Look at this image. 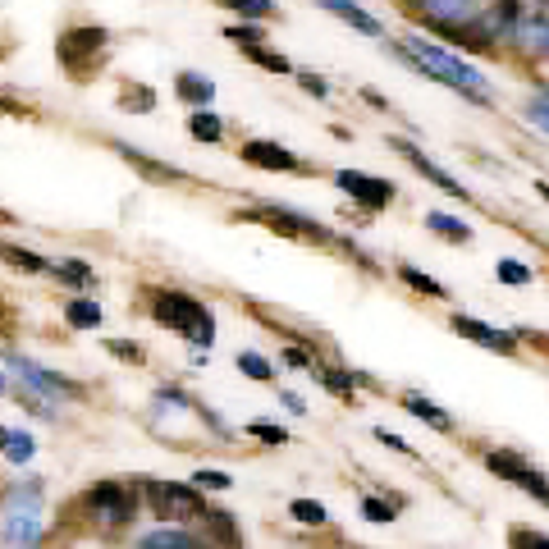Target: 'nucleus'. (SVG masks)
Returning <instances> with one entry per match:
<instances>
[{"mask_svg": "<svg viewBox=\"0 0 549 549\" xmlns=\"http://www.w3.org/2000/svg\"><path fill=\"white\" fill-rule=\"evenodd\" d=\"M417 14L435 33H453L476 23V0H417Z\"/></svg>", "mask_w": 549, "mask_h": 549, "instance_id": "obj_6", "label": "nucleus"}, {"mask_svg": "<svg viewBox=\"0 0 549 549\" xmlns=\"http://www.w3.org/2000/svg\"><path fill=\"white\" fill-rule=\"evenodd\" d=\"M298 522H307V527H325V508L316 504V499H293V508H289Z\"/></svg>", "mask_w": 549, "mask_h": 549, "instance_id": "obj_29", "label": "nucleus"}, {"mask_svg": "<svg viewBox=\"0 0 549 549\" xmlns=\"http://www.w3.org/2000/svg\"><path fill=\"white\" fill-rule=\"evenodd\" d=\"M5 261L10 266H19V270H33V275H42V270H51L37 252H28V248H5Z\"/></svg>", "mask_w": 549, "mask_h": 549, "instance_id": "obj_31", "label": "nucleus"}, {"mask_svg": "<svg viewBox=\"0 0 549 549\" xmlns=\"http://www.w3.org/2000/svg\"><path fill=\"white\" fill-rule=\"evenodd\" d=\"M142 549H202V545L179 527H161V531H151V536H142Z\"/></svg>", "mask_w": 549, "mask_h": 549, "instance_id": "obj_17", "label": "nucleus"}, {"mask_svg": "<svg viewBox=\"0 0 549 549\" xmlns=\"http://www.w3.org/2000/svg\"><path fill=\"white\" fill-rule=\"evenodd\" d=\"M229 10H238L243 19H270L275 14V0H229Z\"/></svg>", "mask_w": 549, "mask_h": 549, "instance_id": "obj_30", "label": "nucleus"}, {"mask_svg": "<svg viewBox=\"0 0 549 549\" xmlns=\"http://www.w3.org/2000/svg\"><path fill=\"white\" fill-rule=\"evenodd\" d=\"M513 37L527 55H549V19L545 14H522V23H517Z\"/></svg>", "mask_w": 549, "mask_h": 549, "instance_id": "obj_13", "label": "nucleus"}, {"mask_svg": "<svg viewBox=\"0 0 549 549\" xmlns=\"http://www.w3.org/2000/svg\"><path fill=\"white\" fill-rule=\"evenodd\" d=\"M334 183L344 188L348 197H357V202L366 206V211H385L389 202H394V183L376 179V174H362V170H339L334 174Z\"/></svg>", "mask_w": 549, "mask_h": 549, "instance_id": "obj_7", "label": "nucleus"}, {"mask_svg": "<svg viewBox=\"0 0 549 549\" xmlns=\"http://www.w3.org/2000/svg\"><path fill=\"white\" fill-rule=\"evenodd\" d=\"M321 10H330L334 19H344V23H353L357 33H366V37H385V28H380V19H371V14L357 5V0H316Z\"/></svg>", "mask_w": 549, "mask_h": 549, "instance_id": "obj_11", "label": "nucleus"}, {"mask_svg": "<svg viewBox=\"0 0 549 549\" xmlns=\"http://www.w3.org/2000/svg\"><path fill=\"white\" fill-rule=\"evenodd\" d=\"M284 362H289V366H298V371H307V366H312V357L302 353V348H289V353H284Z\"/></svg>", "mask_w": 549, "mask_h": 549, "instance_id": "obj_42", "label": "nucleus"}, {"mask_svg": "<svg viewBox=\"0 0 549 549\" xmlns=\"http://www.w3.org/2000/svg\"><path fill=\"white\" fill-rule=\"evenodd\" d=\"M399 275H403V284H408V289H417V293H421V298H449V293H444V284H440V280H431V275H421L417 266H403Z\"/></svg>", "mask_w": 549, "mask_h": 549, "instance_id": "obj_23", "label": "nucleus"}, {"mask_svg": "<svg viewBox=\"0 0 549 549\" xmlns=\"http://www.w3.org/2000/svg\"><path fill=\"white\" fill-rule=\"evenodd\" d=\"M0 115H23V106H10V101H0Z\"/></svg>", "mask_w": 549, "mask_h": 549, "instance_id": "obj_43", "label": "nucleus"}, {"mask_svg": "<svg viewBox=\"0 0 549 549\" xmlns=\"http://www.w3.org/2000/svg\"><path fill=\"white\" fill-rule=\"evenodd\" d=\"M536 193H540V197H545V202H549V183H536Z\"/></svg>", "mask_w": 549, "mask_h": 549, "instance_id": "obj_44", "label": "nucleus"}, {"mask_svg": "<svg viewBox=\"0 0 549 549\" xmlns=\"http://www.w3.org/2000/svg\"><path fill=\"white\" fill-rule=\"evenodd\" d=\"M188 133H193L197 142H211V147L225 138V129H220V119L211 115V110H193V119H188Z\"/></svg>", "mask_w": 549, "mask_h": 549, "instance_id": "obj_20", "label": "nucleus"}, {"mask_svg": "<svg viewBox=\"0 0 549 549\" xmlns=\"http://www.w3.org/2000/svg\"><path fill=\"white\" fill-rule=\"evenodd\" d=\"M389 147L399 151V156H403V161H408V165H412V170H421V174H426V179H431V183H435V188H444V193H449V197H467V188H463V183L453 179V174H444V170H440V165H435V161H431V156H421V151H417V147H412V142L394 138V142H389Z\"/></svg>", "mask_w": 549, "mask_h": 549, "instance_id": "obj_9", "label": "nucleus"}, {"mask_svg": "<svg viewBox=\"0 0 549 549\" xmlns=\"http://www.w3.org/2000/svg\"><path fill=\"white\" fill-rule=\"evenodd\" d=\"M5 458H14V463H28V458H33V435H14L10 431V440H5Z\"/></svg>", "mask_w": 549, "mask_h": 549, "instance_id": "obj_34", "label": "nucleus"}, {"mask_svg": "<svg viewBox=\"0 0 549 549\" xmlns=\"http://www.w3.org/2000/svg\"><path fill=\"white\" fill-rule=\"evenodd\" d=\"M426 225H431L440 238H449V243H467V238H472V229H467L463 220L444 216V211H431V216H426Z\"/></svg>", "mask_w": 549, "mask_h": 549, "instance_id": "obj_21", "label": "nucleus"}, {"mask_svg": "<svg viewBox=\"0 0 549 549\" xmlns=\"http://www.w3.org/2000/svg\"><path fill=\"white\" fill-rule=\"evenodd\" d=\"M453 330L463 334V339H472V344H481V348H495V353H517V334H504V330H495V325H485V321H476V316H463V312H453Z\"/></svg>", "mask_w": 549, "mask_h": 549, "instance_id": "obj_8", "label": "nucleus"}, {"mask_svg": "<svg viewBox=\"0 0 549 549\" xmlns=\"http://www.w3.org/2000/svg\"><path fill=\"white\" fill-rule=\"evenodd\" d=\"M298 83H302V92H312V97H325V92H330V87H325V78H316L312 69H307V74H298Z\"/></svg>", "mask_w": 549, "mask_h": 549, "instance_id": "obj_41", "label": "nucleus"}, {"mask_svg": "<svg viewBox=\"0 0 549 549\" xmlns=\"http://www.w3.org/2000/svg\"><path fill=\"white\" fill-rule=\"evenodd\" d=\"M248 431L257 435V440H266V444H284V440H289V435H284L280 426H266V421H252Z\"/></svg>", "mask_w": 549, "mask_h": 549, "instance_id": "obj_38", "label": "nucleus"}, {"mask_svg": "<svg viewBox=\"0 0 549 549\" xmlns=\"http://www.w3.org/2000/svg\"><path fill=\"white\" fill-rule=\"evenodd\" d=\"M499 280L504 284H531V270L517 266V261H499Z\"/></svg>", "mask_w": 549, "mask_h": 549, "instance_id": "obj_37", "label": "nucleus"}, {"mask_svg": "<svg viewBox=\"0 0 549 549\" xmlns=\"http://www.w3.org/2000/svg\"><path fill=\"white\" fill-rule=\"evenodd\" d=\"M243 161L257 165V170H302L298 156H293L289 147H280V142H261V138L243 147Z\"/></svg>", "mask_w": 549, "mask_h": 549, "instance_id": "obj_10", "label": "nucleus"}, {"mask_svg": "<svg viewBox=\"0 0 549 549\" xmlns=\"http://www.w3.org/2000/svg\"><path fill=\"white\" fill-rule=\"evenodd\" d=\"M399 55H403V60H412L421 74H431L435 83L458 87V92H463V97H472V101H490V87H485V78L476 74L467 60H458L453 51H444V46H431V42H421V37H403Z\"/></svg>", "mask_w": 549, "mask_h": 549, "instance_id": "obj_1", "label": "nucleus"}, {"mask_svg": "<svg viewBox=\"0 0 549 549\" xmlns=\"http://www.w3.org/2000/svg\"><path fill=\"white\" fill-rule=\"evenodd\" d=\"M0 385H5V380H0Z\"/></svg>", "mask_w": 549, "mask_h": 549, "instance_id": "obj_47", "label": "nucleus"}, {"mask_svg": "<svg viewBox=\"0 0 549 549\" xmlns=\"http://www.w3.org/2000/svg\"><path fill=\"white\" fill-rule=\"evenodd\" d=\"M321 385L330 389V394H339V399L353 403V380L348 376H339V371H321Z\"/></svg>", "mask_w": 549, "mask_h": 549, "instance_id": "obj_36", "label": "nucleus"}, {"mask_svg": "<svg viewBox=\"0 0 549 549\" xmlns=\"http://www.w3.org/2000/svg\"><path fill=\"white\" fill-rule=\"evenodd\" d=\"M14 366H19L23 376L33 380V385L42 389V394H51V399H60V394H65V399H78V385H69V380H60V376H51V371H42V366L28 362V357H19Z\"/></svg>", "mask_w": 549, "mask_h": 549, "instance_id": "obj_15", "label": "nucleus"}, {"mask_svg": "<svg viewBox=\"0 0 549 549\" xmlns=\"http://www.w3.org/2000/svg\"><path fill=\"white\" fill-rule=\"evenodd\" d=\"M238 371H243L248 380H261V385H266V380H275L270 362H266V357H257V353H238Z\"/></svg>", "mask_w": 549, "mask_h": 549, "instance_id": "obj_26", "label": "nucleus"}, {"mask_svg": "<svg viewBox=\"0 0 549 549\" xmlns=\"http://www.w3.org/2000/svg\"><path fill=\"white\" fill-rule=\"evenodd\" d=\"M225 37L234 46H261L266 33H261V23H234V28H225Z\"/></svg>", "mask_w": 549, "mask_h": 549, "instance_id": "obj_32", "label": "nucleus"}, {"mask_svg": "<svg viewBox=\"0 0 549 549\" xmlns=\"http://www.w3.org/2000/svg\"><path fill=\"white\" fill-rule=\"evenodd\" d=\"M202 527H206V536L216 540L220 549H243L238 522H234V513H225V508H206V513H202Z\"/></svg>", "mask_w": 549, "mask_h": 549, "instance_id": "obj_12", "label": "nucleus"}, {"mask_svg": "<svg viewBox=\"0 0 549 549\" xmlns=\"http://www.w3.org/2000/svg\"><path fill=\"white\" fill-rule=\"evenodd\" d=\"M527 119L536 124V129L549 133V92H536V97L527 101Z\"/></svg>", "mask_w": 549, "mask_h": 549, "instance_id": "obj_35", "label": "nucleus"}, {"mask_svg": "<svg viewBox=\"0 0 549 549\" xmlns=\"http://www.w3.org/2000/svg\"><path fill=\"white\" fill-rule=\"evenodd\" d=\"M87 508H92V517L106 522V527H124V522H133V513H138V495H133V485H124V481H97L87 490Z\"/></svg>", "mask_w": 549, "mask_h": 549, "instance_id": "obj_4", "label": "nucleus"}, {"mask_svg": "<svg viewBox=\"0 0 549 549\" xmlns=\"http://www.w3.org/2000/svg\"><path fill=\"white\" fill-rule=\"evenodd\" d=\"M5 440H10V431H5V426H0V449H5Z\"/></svg>", "mask_w": 549, "mask_h": 549, "instance_id": "obj_45", "label": "nucleus"}, {"mask_svg": "<svg viewBox=\"0 0 549 549\" xmlns=\"http://www.w3.org/2000/svg\"><path fill=\"white\" fill-rule=\"evenodd\" d=\"M119 106L133 110V115H147V110H156V92L142 83H124L119 87Z\"/></svg>", "mask_w": 549, "mask_h": 549, "instance_id": "obj_18", "label": "nucleus"}, {"mask_svg": "<svg viewBox=\"0 0 549 549\" xmlns=\"http://www.w3.org/2000/svg\"><path fill=\"white\" fill-rule=\"evenodd\" d=\"M55 275L65 284H78V289H92V270L83 266V261H65V266H55Z\"/></svg>", "mask_w": 549, "mask_h": 549, "instance_id": "obj_33", "label": "nucleus"}, {"mask_svg": "<svg viewBox=\"0 0 549 549\" xmlns=\"http://www.w3.org/2000/svg\"><path fill=\"white\" fill-rule=\"evenodd\" d=\"M508 549H549V536L531 527H513L508 531Z\"/></svg>", "mask_w": 549, "mask_h": 549, "instance_id": "obj_27", "label": "nucleus"}, {"mask_svg": "<svg viewBox=\"0 0 549 549\" xmlns=\"http://www.w3.org/2000/svg\"><path fill=\"white\" fill-rule=\"evenodd\" d=\"M151 316H156L165 330L183 334V339H193V344H202V348L216 339V316L206 312L197 298H188V293H174V289L156 293V302H151Z\"/></svg>", "mask_w": 549, "mask_h": 549, "instance_id": "obj_2", "label": "nucleus"}, {"mask_svg": "<svg viewBox=\"0 0 549 549\" xmlns=\"http://www.w3.org/2000/svg\"><path fill=\"white\" fill-rule=\"evenodd\" d=\"M174 92H179L183 106H193V110H206L211 101H216V83L202 74H179L174 78Z\"/></svg>", "mask_w": 549, "mask_h": 549, "instance_id": "obj_14", "label": "nucleus"}, {"mask_svg": "<svg viewBox=\"0 0 549 549\" xmlns=\"http://www.w3.org/2000/svg\"><path fill=\"white\" fill-rule=\"evenodd\" d=\"M65 321L74 325V330H97V325H101V307H97V302H87V298H74L65 307Z\"/></svg>", "mask_w": 549, "mask_h": 549, "instance_id": "obj_19", "label": "nucleus"}, {"mask_svg": "<svg viewBox=\"0 0 549 549\" xmlns=\"http://www.w3.org/2000/svg\"><path fill=\"white\" fill-rule=\"evenodd\" d=\"M119 156L138 165V170L147 174V179H183L179 170H170V165H161V161H147V156H138V151H133V147H119Z\"/></svg>", "mask_w": 549, "mask_h": 549, "instance_id": "obj_24", "label": "nucleus"}, {"mask_svg": "<svg viewBox=\"0 0 549 549\" xmlns=\"http://www.w3.org/2000/svg\"><path fill=\"white\" fill-rule=\"evenodd\" d=\"M403 499H362V513H366V522H394V508H399Z\"/></svg>", "mask_w": 549, "mask_h": 549, "instance_id": "obj_28", "label": "nucleus"}, {"mask_svg": "<svg viewBox=\"0 0 549 549\" xmlns=\"http://www.w3.org/2000/svg\"><path fill=\"white\" fill-rule=\"evenodd\" d=\"M101 51H106V28H69V33L55 37V55L78 83L92 78V65H97Z\"/></svg>", "mask_w": 549, "mask_h": 549, "instance_id": "obj_3", "label": "nucleus"}, {"mask_svg": "<svg viewBox=\"0 0 549 549\" xmlns=\"http://www.w3.org/2000/svg\"><path fill=\"white\" fill-rule=\"evenodd\" d=\"M147 499L151 508L170 522H188V517H202L206 513V499L197 495L193 485H179V481H147Z\"/></svg>", "mask_w": 549, "mask_h": 549, "instance_id": "obj_5", "label": "nucleus"}, {"mask_svg": "<svg viewBox=\"0 0 549 549\" xmlns=\"http://www.w3.org/2000/svg\"><path fill=\"white\" fill-rule=\"evenodd\" d=\"M110 353H115V357H124V362H142V348L138 344H124V339H110Z\"/></svg>", "mask_w": 549, "mask_h": 549, "instance_id": "obj_39", "label": "nucleus"}, {"mask_svg": "<svg viewBox=\"0 0 549 549\" xmlns=\"http://www.w3.org/2000/svg\"><path fill=\"white\" fill-rule=\"evenodd\" d=\"M243 55H248L252 65L270 69V74H293V65H289V60H284L280 51H270V46H243Z\"/></svg>", "mask_w": 549, "mask_h": 549, "instance_id": "obj_22", "label": "nucleus"}, {"mask_svg": "<svg viewBox=\"0 0 549 549\" xmlns=\"http://www.w3.org/2000/svg\"><path fill=\"white\" fill-rule=\"evenodd\" d=\"M513 485H517V490H527L531 499H540V504H549V481L536 472V467H522V472L513 476Z\"/></svg>", "mask_w": 549, "mask_h": 549, "instance_id": "obj_25", "label": "nucleus"}, {"mask_svg": "<svg viewBox=\"0 0 549 549\" xmlns=\"http://www.w3.org/2000/svg\"><path fill=\"white\" fill-rule=\"evenodd\" d=\"M403 408H408L412 417H421L426 426H435V431H449V426H453L449 412H440L431 399H421V394H403Z\"/></svg>", "mask_w": 549, "mask_h": 549, "instance_id": "obj_16", "label": "nucleus"}, {"mask_svg": "<svg viewBox=\"0 0 549 549\" xmlns=\"http://www.w3.org/2000/svg\"><path fill=\"white\" fill-rule=\"evenodd\" d=\"M193 481L202 485V490H229V476L225 472H197Z\"/></svg>", "mask_w": 549, "mask_h": 549, "instance_id": "obj_40", "label": "nucleus"}, {"mask_svg": "<svg viewBox=\"0 0 549 549\" xmlns=\"http://www.w3.org/2000/svg\"><path fill=\"white\" fill-rule=\"evenodd\" d=\"M216 5H225V10H229V0H216Z\"/></svg>", "mask_w": 549, "mask_h": 549, "instance_id": "obj_46", "label": "nucleus"}]
</instances>
